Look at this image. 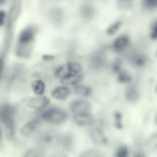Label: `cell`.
I'll return each mask as SVG.
<instances>
[{
    "label": "cell",
    "instance_id": "14",
    "mask_svg": "<svg viewBox=\"0 0 157 157\" xmlns=\"http://www.w3.org/2000/svg\"><path fill=\"white\" fill-rule=\"evenodd\" d=\"M74 92L77 95L81 97H87L92 93L91 88L87 85L80 83L74 86Z\"/></svg>",
    "mask_w": 157,
    "mask_h": 157
},
{
    "label": "cell",
    "instance_id": "13",
    "mask_svg": "<svg viewBox=\"0 0 157 157\" xmlns=\"http://www.w3.org/2000/svg\"><path fill=\"white\" fill-rule=\"evenodd\" d=\"M84 78V76L81 73L71 75L60 79V82L62 84L70 85L74 87L80 83Z\"/></svg>",
    "mask_w": 157,
    "mask_h": 157
},
{
    "label": "cell",
    "instance_id": "8",
    "mask_svg": "<svg viewBox=\"0 0 157 157\" xmlns=\"http://www.w3.org/2000/svg\"><path fill=\"white\" fill-rule=\"evenodd\" d=\"M50 101V99L46 96L34 97L29 100L27 105L29 108L40 109L47 106Z\"/></svg>",
    "mask_w": 157,
    "mask_h": 157
},
{
    "label": "cell",
    "instance_id": "9",
    "mask_svg": "<svg viewBox=\"0 0 157 157\" xmlns=\"http://www.w3.org/2000/svg\"><path fill=\"white\" fill-rule=\"evenodd\" d=\"M124 97L126 100L131 103H135L139 101L140 94L136 86L134 85H130L125 90Z\"/></svg>",
    "mask_w": 157,
    "mask_h": 157
},
{
    "label": "cell",
    "instance_id": "37",
    "mask_svg": "<svg viewBox=\"0 0 157 157\" xmlns=\"http://www.w3.org/2000/svg\"><path fill=\"white\" fill-rule=\"evenodd\" d=\"M155 91L156 93H157V84L156 86V87H155Z\"/></svg>",
    "mask_w": 157,
    "mask_h": 157
},
{
    "label": "cell",
    "instance_id": "6",
    "mask_svg": "<svg viewBox=\"0 0 157 157\" xmlns=\"http://www.w3.org/2000/svg\"><path fill=\"white\" fill-rule=\"evenodd\" d=\"M130 42V39L128 36L121 35L114 40L112 44V49L115 52H122L128 48Z\"/></svg>",
    "mask_w": 157,
    "mask_h": 157
},
{
    "label": "cell",
    "instance_id": "17",
    "mask_svg": "<svg viewBox=\"0 0 157 157\" xmlns=\"http://www.w3.org/2000/svg\"><path fill=\"white\" fill-rule=\"evenodd\" d=\"M131 61L133 65L135 67H142L146 64L147 61V58L144 54L136 53L132 56Z\"/></svg>",
    "mask_w": 157,
    "mask_h": 157
},
{
    "label": "cell",
    "instance_id": "18",
    "mask_svg": "<svg viewBox=\"0 0 157 157\" xmlns=\"http://www.w3.org/2000/svg\"><path fill=\"white\" fill-rule=\"evenodd\" d=\"M62 144L63 147L69 151L72 150L75 145L74 136L71 133L66 134L63 139Z\"/></svg>",
    "mask_w": 157,
    "mask_h": 157
},
{
    "label": "cell",
    "instance_id": "30",
    "mask_svg": "<svg viewBox=\"0 0 157 157\" xmlns=\"http://www.w3.org/2000/svg\"><path fill=\"white\" fill-rule=\"evenodd\" d=\"M150 36L153 39H157V20L155 21L152 25L150 33Z\"/></svg>",
    "mask_w": 157,
    "mask_h": 157
},
{
    "label": "cell",
    "instance_id": "16",
    "mask_svg": "<svg viewBox=\"0 0 157 157\" xmlns=\"http://www.w3.org/2000/svg\"><path fill=\"white\" fill-rule=\"evenodd\" d=\"M2 123L3 125L6 137L9 139H12L14 137L15 130L14 120H10Z\"/></svg>",
    "mask_w": 157,
    "mask_h": 157
},
{
    "label": "cell",
    "instance_id": "2",
    "mask_svg": "<svg viewBox=\"0 0 157 157\" xmlns=\"http://www.w3.org/2000/svg\"><path fill=\"white\" fill-rule=\"evenodd\" d=\"M69 108L73 114L91 113L92 106L89 101L84 99L77 98L71 101Z\"/></svg>",
    "mask_w": 157,
    "mask_h": 157
},
{
    "label": "cell",
    "instance_id": "23",
    "mask_svg": "<svg viewBox=\"0 0 157 157\" xmlns=\"http://www.w3.org/2000/svg\"><path fill=\"white\" fill-rule=\"evenodd\" d=\"M102 152L97 149L91 148L87 149L83 152L81 156L84 157H100L102 156Z\"/></svg>",
    "mask_w": 157,
    "mask_h": 157
},
{
    "label": "cell",
    "instance_id": "35",
    "mask_svg": "<svg viewBox=\"0 0 157 157\" xmlns=\"http://www.w3.org/2000/svg\"><path fill=\"white\" fill-rule=\"evenodd\" d=\"M154 120L155 123L157 125V113L155 115Z\"/></svg>",
    "mask_w": 157,
    "mask_h": 157
},
{
    "label": "cell",
    "instance_id": "24",
    "mask_svg": "<svg viewBox=\"0 0 157 157\" xmlns=\"http://www.w3.org/2000/svg\"><path fill=\"white\" fill-rule=\"evenodd\" d=\"M114 124L115 127L118 129L121 130L123 128L122 122V115L119 111H116L113 113Z\"/></svg>",
    "mask_w": 157,
    "mask_h": 157
},
{
    "label": "cell",
    "instance_id": "34",
    "mask_svg": "<svg viewBox=\"0 0 157 157\" xmlns=\"http://www.w3.org/2000/svg\"><path fill=\"white\" fill-rule=\"evenodd\" d=\"M5 13L3 11H1L0 12V25L2 26L4 23L5 21Z\"/></svg>",
    "mask_w": 157,
    "mask_h": 157
},
{
    "label": "cell",
    "instance_id": "29",
    "mask_svg": "<svg viewBox=\"0 0 157 157\" xmlns=\"http://www.w3.org/2000/svg\"><path fill=\"white\" fill-rule=\"evenodd\" d=\"M145 7L149 9H153L157 7V0H143Z\"/></svg>",
    "mask_w": 157,
    "mask_h": 157
},
{
    "label": "cell",
    "instance_id": "12",
    "mask_svg": "<svg viewBox=\"0 0 157 157\" xmlns=\"http://www.w3.org/2000/svg\"><path fill=\"white\" fill-rule=\"evenodd\" d=\"M71 90L69 88L65 86L58 87L54 89L51 95L54 98L59 100H64L69 96Z\"/></svg>",
    "mask_w": 157,
    "mask_h": 157
},
{
    "label": "cell",
    "instance_id": "4",
    "mask_svg": "<svg viewBox=\"0 0 157 157\" xmlns=\"http://www.w3.org/2000/svg\"><path fill=\"white\" fill-rule=\"evenodd\" d=\"M72 120L75 125L79 127L90 126L95 122V118L91 113L73 114Z\"/></svg>",
    "mask_w": 157,
    "mask_h": 157
},
{
    "label": "cell",
    "instance_id": "36",
    "mask_svg": "<svg viewBox=\"0 0 157 157\" xmlns=\"http://www.w3.org/2000/svg\"><path fill=\"white\" fill-rule=\"evenodd\" d=\"M6 0H0V3L1 4H3L5 2Z\"/></svg>",
    "mask_w": 157,
    "mask_h": 157
},
{
    "label": "cell",
    "instance_id": "26",
    "mask_svg": "<svg viewBox=\"0 0 157 157\" xmlns=\"http://www.w3.org/2000/svg\"><path fill=\"white\" fill-rule=\"evenodd\" d=\"M122 61L119 57H117L114 60L112 64V70L113 72L117 74L122 68Z\"/></svg>",
    "mask_w": 157,
    "mask_h": 157
},
{
    "label": "cell",
    "instance_id": "31",
    "mask_svg": "<svg viewBox=\"0 0 157 157\" xmlns=\"http://www.w3.org/2000/svg\"><path fill=\"white\" fill-rule=\"evenodd\" d=\"M132 0H117L119 6L122 8H127L129 7Z\"/></svg>",
    "mask_w": 157,
    "mask_h": 157
},
{
    "label": "cell",
    "instance_id": "7",
    "mask_svg": "<svg viewBox=\"0 0 157 157\" xmlns=\"http://www.w3.org/2000/svg\"><path fill=\"white\" fill-rule=\"evenodd\" d=\"M15 111V107L12 105L7 103L3 104L0 108V120L1 122L13 119Z\"/></svg>",
    "mask_w": 157,
    "mask_h": 157
},
{
    "label": "cell",
    "instance_id": "32",
    "mask_svg": "<svg viewBox=\"0 0 157 157\" xmlns=\"http://www.w3.org/2000/svg\"><path fill=\"white\" fill-rule=\"evenodd\" d=\"M52 139V136L49 134H45L41 137V140L43 142H49Z\"/></svg>",
    "mask_w": 157,
    "mask_h": 157
},
{
    "label": "cell",
    "instance_id": "15",
    "mask_svg": "<svg viewBox=\"0 0 157 157\" xmlns=\"http://www.w3.org/2000/svg\"><path fill=\"white\" fill-rule=\"evenodd\" d=\"M34 31L31 28H28L23 30L20 33L19 41L22 44H27L31 42L33 39Z\"/></svg>",
    "mask_w": 157,
    "mask_h": 157
},
{
    "label": "cell",
    "instance_id": "28",
    "mask_svg": "<svg viewBox=\"0 0 157 157\" xmlns=\"http://www.w3.org/2000/svg\"><path fill=\"white\" fill-rule=\"evenodd\" d=\"M43 154V152L40 150L38 149H30L26 152L25 154V156H40Z\"/></svg>",
    "mask_w": 157,
    "mask_h": 157
},
{
    "label": "cell",
    "instance_id": "1",
    "mask_svg": "<svg viewBox=\"0 0 157 157\" xmlns=\"http://www.w3.org/2000/svg\"><path fill=\"white\" fill-rule=\"evenodd\" d=\"M68 116V113L66 110L57 108L48 109L41 114V117L44 120L52 124L62 123L66 120Z\"/></svg>",
    "mask_w": 157,
    "mask_h": 157
},
{
    "label": "cell",
    "instance_id": "33",
    "mask_svg": "<svg viewBox=\"0 0 157 157\" xmlns=\"http://www.w3.org/2000/svg\"><path fill=\"white\" fill-rule=\"evenodd\" d=\"M55 57L52 55L44 54L42 56V59L45 61H48L53 60Z\"/></svg>",
    "mask_w": 157,
    "mask_h": 157
},
{
    "label": "cell",
    "instance_id": "5",
    "mask_svg": "<svg viewBox=\"0 0 157 157\" xmlns=\"http://www.w3.org/2000/svg\"><path fill=\"white\" fill-rule=\"evenodd\" d=\"M41 121L38 118L29 120L24 124L20 129V132L23 136L29 137L36 133L41 125Z\"/></svg>",
    "mask_w": 157,
    "mask_h": 157
},
{
    "label": "cell",
    "instance_id": "25",
    "mask_svg": "<svg viewBox=\"0 0 157 157\" xmlns=\"http://www.w3.org/2000/svg\"><path fill=\"white\" fill-rule=\"evenodd\" d=\"M129 153V149L127 146L125 145H121L117 149L115 155L116 157H127Z\"/></svg>",
    "mask_w": 157,
    "mask_h": 157
},
{
    "label": "cell",
    "instance_id": "27",
    "mask_svg": "<svg viewBox=\"0 0 157 157\" xmlns=\"http://www.w3.org/2000/svg\"><path fill=\"white\" fill-rule=\"evenodd\" d=\"M63 13L61 10L56 9L54 10L51 14V17L53 21L60 22L63 18Z\"/></svg>",
    "mask_w": 157,
    "mask_h": 157
},
{
    "label": "cell",
    "instance_id": "19",
    "mask_svg": "<svg viewBox=\"0 0 157 157\" xmlns=\"http://www.w3.org/2000/svg\"><path fill=\"white\" fill-rule=\"evenodd\" d=\"M117 75V80L120 83H128L132 80L131 74L125 69H122Z\"/></svg>",
    "mask_w": 157,
    "mask_h": 157
},
{
    "label": "cell",
    "instance_id": "3",
    "mask_svg": "<svg viewBox=\"0 0 157 157\" xmlns=\"http://www.w3.org/2000/svg\"><path fill=\"white\" fill-rule=\"evenodd\" d=\"M89 136L92 142L95 145L101 146L108 143V138L104 131L98 127H94L89 132Z\"/></svg>",
    "mask_w": 157,
    "mask_h": 157
},
{
    "label": "cell",
    "instance_id": "11",
    "mask_svg": "<svg viewBox=\"0 0 157 157\" xmlns=\"http://www.w3.org/2000/svg\"><path fill=\"white\" fill-rule=\"evenodd\" d=\"M80 14L85 21L91 20L94 16L95 11L94 7L91 4L86 3L80 8Z\"/></svg>",
    "mask_w": 157,
    "mask_h": 157
},
{
    "label": "cell",
    "instance_id": "20",
    "mask_svg": "<svg viewBox=\"0 0 157 157\" xmlns=\"http://www.w3.org/2000/svg\"><path fill=\"white\" fill-rule=\"evenodd\" d=\"M31 87L35 93L41 95L44 92L45 85L44 82L40 80L33 81L31 83Z\"/></svg>",
    "mask_w": 157,
    "mask_h": 157
},
{
    "label": "cell",
    "instance_id": "10",
    "mask_svg": "<svg viewBox=\"0 0 157 157\" xmlns=\"http://www.w3.org/2000/svg\"><path fill=\"white\" fill-rule=\"evenodd\" d=\"M76 75L77 74L74 72L70 62L61 65L54 73L55 77L60 79Z\"/></svg>",
    "mask_w": 157,
    "mask_h": 157
},
{
    "label": "cell",
    "instance_id": "22",
    "mask_svg": "<svg viewBox=\"0 0 157 157\" xmlns=\"http://www.w3.org/2000/svg\"><path fill=\"white\" fill-rule=\"evenodd\" d=\"M121 25L120 21H117L111 25L106 31V34L110 36L114 35L119 30Z\"/></svg>",
    "mask_w": 157,
    "mask_h": 157
},
{
    "label": "cell",
    "instance_id": "21",
    "mask_svg": "<svg viewBox=\"0 0 157 157\" xmlns=\"http://www.w3.org/2000/svg\"><path fill=\"white\" fill-rule=\"evenodd\" d=\"M146 147L152 151L157 150V133L151 135L146 141Z\"/></svg>",
    "mask_w": 157,
    "mask_h": 157
}]
</instances>
